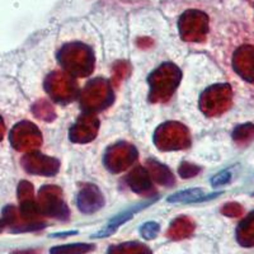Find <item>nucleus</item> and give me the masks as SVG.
I'll list each match as a JSON object with an SVG mask.
<instances>
[{"label":"nucleus","instance_id":"nucleus-23","mask_svg":"<svg viewBox=\"0 0 254 254\" xmlns=\"http://www.w3.org/2000/svg\"><path fill=\"white\" fill-rule=\"evenodd\" d=\"M254 135V126L251 124L242 125V126H238L235 128L234 133H233V137H234L237 141H246V140L252 139V136Z\"/></svg>","mask_w":254,"mask_h":254},{"label":"nucleus","instance_id":"nucleus-18","mask_svg":"<svg viewBox=\"0 0 254 254\" xmlns=\"http://www.w3.org/2000/svg\"><path fill=\"white\" fill-rule=\"evenodd\" d=\"M147 173L150 176V178H153L154 181L162 186H167V187H171L174 185V177L171 173V171L168 169L165 165H163L162 163L156 162L154 159L147 160Z\"/></svg>","mask_w":254,"mask_h":254},{"label":"nucleus","instance_id":"nucleus-2","mask_svg":"<svg viewBox=\"0 0 254 254\" xmlns=\"http://www.w3.org/2000/svg\"><path fill=\"white\" fill-rule=\"evenodd\" d=\"M182 72L174 64H163L147 78L150 87L149 99L151 102H167L181 83Z\"/></svg>","mask_w":254,"mask_h":254},{"label":"nucleus","instance_id":"nucleus-29","mask_svg":"<svg viewBox=\"0 0 254 254\" xmlns=\"http://www.w3.org/2000/svg\"><path fill=\"white\" fill-rule=\"evenodd\" d=\"M238 207H240V206L237 205V203H229V205H226L225 207H224L222 212L225 215H228V216H237V215H239V212H237V211L234 210Z\"/></svg>","mask_w":254,"mask_h":254},{"label":"nucleus","instance_id":"nucleus-15","mask_svg":"<svg viewBox=\"0 0 254 254\" xmlns=\"http://www.w3.org/2000/svg\"><path fill=\"white\" fill-rule=\"evenodd\" d=\"M154 201H156V198L150 199V201H145V202L139 203V205L133 206V207L127 208L126 211H124V212H121V214H120V215H117V216L113 217V219L111 220L110 222H108V225L106 226V228H104L102 231H99V233H97V234L93 235V238L108 237V235L113 234V233H115V231H116V229L119 228V226H121L122 224H125V222H126V221H128V220H130L131 217L133 216V214H135V212H137V211L142 210V208L146 207V206L151 205V203H153Z\"/></svg>","mask_w":254,"mask_h":254},{"label":"nucleus","instance_id":"nucleus-25","mask_svg":"<svg viewBox=\"0 0 254 254\" xmlns=\"http://www.w3.org/2000/svg\"><path fill=\"white\" fill-rule=\"evenodd\" d=\"M18 198L19 201H27V199L35 198V190H33V186L27 181L20 182L18 186Z\"/></svg>","mask_w":254,"mask_h":254},{"label":"nucleus","instance_id":"nucleus-20","mask_svg":"<svg viewBox=\"0 0 254 254\" xmlns=\"http://www.w3.org/2000/svg\"><path fill=\"white\" fill-rule=\"evenodd\" d=\"M238 240L242 246H254V212H252L247 219L240 222L238 226Z\"/></svg>","mask_w":254,"mask_h":254},{"label":"nucleus","instance_id":"nucleus-6","mask_svg":"<svg viewBox=\"0 0 254 254\" xmlns=\"http://www.w3.org/2000/svg\"><path fill=\"white\" fill-rule=\"evenodd\" d=\"M179 35L188 42H199L208 32V17L201 10L190 9L178 20Z\"/></svg>","mask_w":254,"mask_h":254},{"label":"nucleus","instance_id":"nucleus-24","mask_svg":"<svg viewBox=\"0 0 254 254\" xmlns=\"http://www.w3.org/2000/svg\"><path fill=\"white\" fill-rule=\"evenodd\" d=\"M35 113L40 117V119L46 120V121L47 120H52L54 119V116H55V112H54L51 106L45 101H41L40 103L36 104Z\"/></svg>","mask_w":254,"mask_h":254},{"label":"nucleus","instance_id":"nucleus-30","mask_svg":"<svg viewBox=\"0 0 254 254\" xmlns=\"http://www.w3.org/2000/svg\"><path fill=\"white\" fill-rule=\"evenodd\" d=\"M4 122H3V119L0 117V140L3 139V136H4Z\"/></svg>","mask_w":254,"mask_h":254},{"label":"nucleus","instance_id":"nucleus-7","mask_svg":"<svg viewBox=\"0 0 254 254\" xmlns=\"http://www.w3.org/2000/svg\"><path fill=\"white\" fill-rule=\"evenodd\" d=\"M47 94L58 103H70L78 95V85L74 76L61 71H54L45 81Z\"/></svg>","mask_w":254,"mask_h":254},{"label":"nucleus","instance_id":"nucleus-19","mask_svg":"<svg viewBox=\"0 0 254 254\" xmlns=\"http://www.w3.org/2000/svg\"><path fill=\"white\" fill-rule=\"evenodd\" d=\"M193 221H192L190 217H177V219L172 222L171 226H169L168 237L173 240L186 239V238H188L192 233H193Z\"/></svg>","mask_w":254,"mask_h":254},{"label":"nucleus","instance_id":"nucleus-16","mask_svg":"<svg viewBox=\"0 0 254 254\" xmlns=\"http://www.w3.org/2000/svg\"><path fill=\"white\" fill-rule=\"evenodd\" d=\"M126 182L127 185L130 186L131 190L136 192V193L146 194L153 190L150 176H149L146 169L142 167L133 168L132 171L130 172V174L127 176Z\"/></svg>","mask_w":254,"mask_h":254},{"label":"nucleus","instance_id":"nucleus-21","mask_svg":"<svg viewBox=\"0 0 254 254\" xmlns=\"http://www.w3.org/2000/svg\"><path fill=\"white\" fill-rule=\"evenodd\" d=\"M107 254H151V251L142 243L128 242L111 247Z\"/></svg>","mask_w":254,"mask_h":254},{"label":"nucleus","instance_id":"nucleus-14","mask_svg":"<svg viewBox=\"0 0 254 254\" xmlns=\"http://www.w3.org/2000/svg\"><path fill=\"white\" fill-rule=\"evenodd\" d=\"M234 67L238 74L247 80L254 79V49L251 46L238 50L234 58Z\"/></svg>","mask_w":254,"mask_h":254},{"label":"nucleus","instance_id":"nucleus-31","mask_svg":"<svg viewBox=\"0 0 254 254\" xmlns=\"http://www.w3.org/2000/svg\"><path fill=\"white\" fill-rule=\"evenodd\" d=\"M5 222H4L3 219H0V233L4 230V228H5Z\"/></svg>","mask_w":254,"mask_h":254},{"label":"nucleus","instance_id":"nucleus-28","mask_svg":"<svg viewBox=\"0 0 254 254\" xmlns=\"http://www.w3.org/2000/svg\"><path fill=\"white\" fill-rule=\"evenodd\" d=\"M231 179V174L229 171H224L221 172V173L216 174V176L212 178V181H211V185L214 186V187H220V186H224L226 185V183L230 182Z\"/></svg>","mask_w":254,"mask_h":254},{"label":"nucleus","instance_id":"nucleus-22","mask_svg":"<svg viewBox=\"0 0 254 254\" xmlns=\"http://www.w3.org/2000/svg\"><path fill=\"white\" fill-rule=\"evenodd\" d=\"M94 248L93 244L87 243H74V244H66V246L54 247L51 249V254H85Z\"/></svg>","mask_w":254,"mask_h":254},{"label":"nucleus","instance_id":"nucleus-13","mask_svg":"<svg viewBox=\"0 0 254 254\" xmlns=\"http://www.w3.org/2000/svg\"><path fill=\"white\" fill-rule=\"evenodd\" d=\"M76 205L84 214H93L104 206V197L94 185H85L76 197Z\"/></svg>","mask_w":254,"mask_h":254},{"label":"nucleus","instance_id":"nucleus-3","mask_svg":"<svg viewBox=\"0 0 254 254\" xmlns=\"http://www.w3.org/2000/svg\"><path fill=\"white\" fill-rule=\"evenodd\" d=\"M154 142L160 150H178L190 145V131L179 122H165L156 128Z\"/></svg>","mask_w":254,"mask_h":254},{"label":"nucleus","instance_id":"nucleus-17","mask_svg":"<svg viewBox=\"0 0 254 254\" xmlns=\"http://www.w3.org/2000/svg\"><path fill=\"white\" fill-rule=\"evenodd\" d=\"M220 194H222V192H216V193L205 196V193H203V190H201V188H190V190H181V192H177V193L172 194V196L168 198V202H172V203L199 202V201H206V199H212L215 198V197H219Z\"/></svg>","mask_w":254,"mask_h":254},{"label":"nucleus","instance_id":"nucleus-9","mask_svg":"<svg viewBox=\"0 0 254 254\" xmlns=\"http://www.w3.org/2000/svg\"><path fill=\"white\" fill-rule=\"evenodd\" d=\"M10 142L19 151H35L42 144V135L32 122H19L10 132Z\"/></svg>","mask_w":254,"mask_h":254},{"label":"nucleus","instance_id":"nucleus-11","mask_svg":"<svg viewBox=\"0 0 254 254\" xmlns=\"http://www.w3.org/2000/svg\"><path fill=\"white\" fill-rule=\"evenodd\" d=\"M22 165L28 173L37 174V176H55L59 172V162L55 158L42 155L38 151H29L23 159Z\"/></svg>","mask_w":254,"mask_h":254},{"label":"nucleus","instance_id":"nucleus-1","mask_svg":"<svg viewBox=\"0 0 254 254\" xmlns=\"http://www.w3.org/2000/svg\"><path fill=\"white\" fill-rule=\"evenodd\" d=\"M59 63L71 76L84 78L94 69V54L92 49L80 42H71L61 47L58 54Z\"/></svg>","mask_w":254,"mask_h":254},{"label":"nucleus","instance_id":"nucleus-27","mask_svg":"<svg viewBox=\"0 0 254 254\" xmlns=\"http://www.w3.org/2000/svg\"><path fill=\"white\" fill-rule=\"evenodd\" d=\"M199 172V168L190 163H182V165L179 167V174L185 179L192 178V177L197 176Z\"/></svg>","mask_w":254,"mask_h":254},{"label":"nucleus","instance_id":"nucleus-12","mask_svg":"<svg viewBox=\"0 0 254 254\" xmlns=\"http://www.w3.org/2000/svg\"><path fill=\"white\" fill-rule=\"evenodd\" d=\"M99 121L92 113L81 116L80 119L75 122V125L70 128V140L78 144H85L95 139L98 133Z\"/></svg>","mask_w":254,"mask_h":254},{"label":"nucleus","instance_id":"nucleus-26","mask_svg":"<svg viewBox=\"0 0 254 254\" xmlns=\"http://www.w3.org/2000/svg\"><path fill=\"white\" fill-rule=\"evenodd\" d=\"M159 229H160L159 224H156V222L154 221H150V222H146V224H144V225L141 226L140 233H141L142 238L150 240V239H154V238H156V235H158L159 233Z\"/></svg>","mask_w":254,"mask_h":254},{"label":"nucleus","instance_id":"nucleus-5","mask_svg":"<svg viewBox=\"0 0 254 254\" xmlns=\"http://www.w3.org/2000/svg\"><path fill=\"white\" fill-rule=\"evenodd\" d=\"M36 202L42 216L45 215L61 220H66L69 217V207L63 199V193L59 187L45 186L41 188Z\"/></svg>","mask_w":254,"mask_h":254},{"label":"nucleus","instance_id":"nucleus-4","mask_svg":"<svg viewBox=\"0 0 254 254\" xmlns=\"http://www.w3.org/2000/svg\"><path fill=\"white\" fill-rule=\"evenodd\" d=\"M113 102V90L110 81L103 78L93 79L85 85L80 97V104L88 113L107 108Z\"/></svg>","mask_w":254,"mask_h":254},{"label":"nucleus","instance_id":"nucleus-10","mask_svg":"<svg viewBox=\"0 0 254 254\" xmlns=\"http://www.w3.org/2000/svg\"><path fill=\"white\" fill-rule=\"evenodd\" d=\"M139 153L136 147L127 142H119L106 151L104 165L113 173H120L132 165Z\"/></svg>","mask_w":254,"mask_h":254},{"label":"nucleus","instance_id":"nucleus-8","mask_svg":"<svg viewBox=\"0 0 254 254\" xmlns=\"http://www.w3.org/2000/svg\"><path fill=\"white\" fill-rule=\"evenodd\" d=\"M231 99L229 85H212L202 93L199 98V107L207 116H216L228 108Z\"/></svg>","mask_w":254,"mask_h":254}]
</instances>
